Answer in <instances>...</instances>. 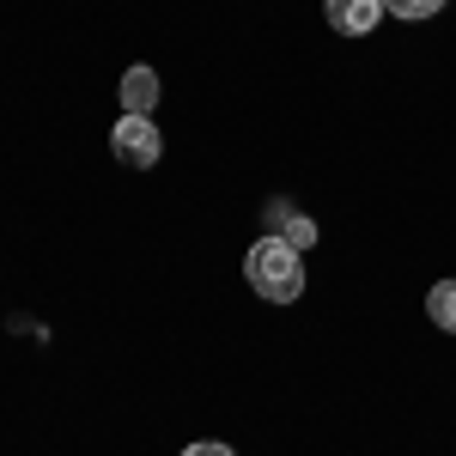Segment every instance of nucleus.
Segmentation results:
<instances>
[{"label": "nucleus", "mask_w": 456, "mask_h": 456, "mask_svg": "<svg viewBox=\"0 0 456 456\" xmlns=\"http://www.w3.org/2000/svg\"><path fill=\"white\" fill-rule=\"evenodd\" d=\"M322 19L341 37H371L384 19V0H322Z\"/></svg>", "instance_id": "obj_3"}, {"label": "nucleus", "mask_w": 456, "mask_h": 456, "mask_svg": "<svg viewBox=\"0 0 456 456\" xmlns=\"http://www.w3.org/2000/svg\"><path fill=\"white\" fill-rule=\"evenodd\" d=\"M159 92H165V86H159L152 68H128L122 73V116H152V110H159Z\"/></svg>", "instance_id": "obj_4"}, {"label": "nucleus", "mask_w": 456, "mask_h": 456, "mask_svg": "<svg viewBox=\"0 0 456 456\" xmlns=\"http://www.w3.org/2000/svg\"><path fill=\"white\" fill-rule=\"evenodd\" d=\"M451 0H384V12H395V19H432V12H444Z\"/></svg>", "instance_id": "obj_6"}, {"label": "nucleus", "mask_w": 456, "mask_h": 456, "mask_svg": "<svg viewBox=\"0 0 456 456\" xmlns=\"http://www.w3.org/2000/svg\"><path fill=\"white\" fill-rule=\"evenodd\" d=\"M244 281L268 298V305H292L305 292V256L286 244V238H262L244 256Z\"/></svg>", "instance_id": "obj_1"}, {"label": "nucleus", "mask_w": 456, "mask_h": 456, "mask_svg": "<svg viewBox=\"0 0 456 456\" xmlns=\"http://www.w3.org/2000/svg\"><path fill=\"white\" fill-rule=\"evenodd\" d=\"M110 152L128 165V171H152L165 159V134L152 128V116H116L110 128Z\"/></svg>", "instance_id": "obj_2"}, {"label": "nucleus", "mask_w": 456, "mask_h": 456, "mask_svg": "<svg viewBox=\"0 0 456 456\" xmlns=\"http://www.w3.org/2000/svg\"><path fill=\"white\" fill-rule=\"evenodd\" d=\"M426 316H432V329L456 335V281H438L426 292Z\"/></svg>", "instance_id": "obj_5"}, {"label": "nucleus", "mask_w": 456, "mask_h": 456, "mask_svg": "<svg viewBox=\"0 0 456 456\" xmlns=\"http://www.w3.org/2000/svg\"><path fill=\"white\" fill-rule=\"evenodd\" d=\"M183 456H238V451H232V444H213V438H208V444H189Z\"/></svg>", "instance_id": "obj_8"}, {"label": "nucleus", "mask_w": 456, "mask_h": 456, "mask_svg": "<svg viewBox=\"0 0 456 456\" xmlns=\"http://www.w3.org/2000/svg\"><path fill=\"white\" fill-rule=\"evenodd\" d=\"M281 238H286V244H292V249H298V256H305V249L316 244V219H292V225H286Z\"/></svg>", "instance_id": "obj_7"}]
</instances>
